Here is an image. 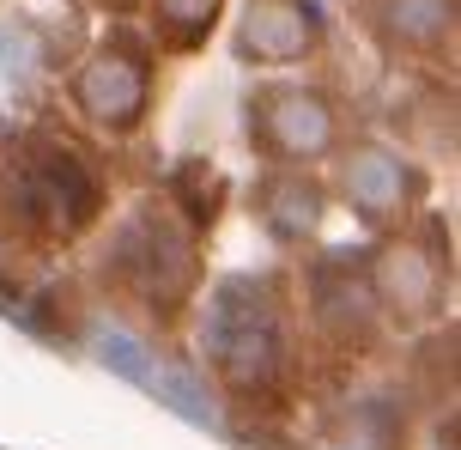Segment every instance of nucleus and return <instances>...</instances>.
Wrapping results in <instances>:
<instances>
[{"label": "nucleus", "mask_w": 461, "mask_h": 450, "mask_svg": "<svg viewBox=\"0 0 461 450\" xmlns=\"http://www.w3.org/2000/svg\"><path fill=\"white\" fill-rule=\"evenodd\" d=\"M104 359H110L115 372H128L134 383L158 390L164 402H176L183 414H201V420H212L207 396H201V390H183V383H176V372H170V365H158V359H146V354L134 347V341H128V335H104Z\"/></svg>", "instance_id": "nucleus-1"}]
</instances>
